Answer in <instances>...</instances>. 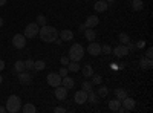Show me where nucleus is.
I'll list each match as a JSON object with an SVG mask.
<instances>
[{
    "instance_id": "cd10ccee",
    "label": "nucleus",
    "mask_w": 153,
    "mask_h": 113,
    "mask_svg": "<svg viewBox=\"0 0 153 113\" xmlns=\"http://www.w3.org/2000/svg\"><path fill=\"white\" fill-rule=\"evenodd\" d=\"M81 89H83V90H86V92H91V90L94 89V83H92V81H83Z\"/></svg>"
},
{
    "instance_id": "39448f33",
    "label": "nucleus",
    "mask_w": 153,
    "mask_h": 113,
    "mask_svg": "<svg viewBox=\"0 0 153 113\" xmlns=\"http://www.w3.org/2000/svg\"><path fill=\"white\" fill-rule=\"evenodd\" d=\"M12 46H14L16 49H23L25 46H26V37H25L23 34H16L14 37H12Z\"/></svg>"
},
{
    "instance_id": "79ce46f5",
    "label": "nucleus",
    "mask_w": 153,
    "mask_h": 113,
    "mask_svg": "<svg viewBox=\"0 0 153 113\" xmlns=\"http://www.w3.org/2000/svg\"><path fill=\"white\" fill-rule=\"evenodd\" d=\"M6 112V107H3V106H0V113H5Z\"/></svg>"
},
{
    "instance_id": "e433bc0d",
    "label": "nucleus",
    "mask_w": 153,
    "mask_h": 113,
    "mask_svg": "<svg viewBox=\"0 0 153 113\" xmlns=\"http://www.w3.org/2000/svg\"><path fill=\"white\" fill-rule=\"evenodd\" d=\"M54 112H55V113H66L68 110H66L65 107H55V109H54Z\"/></svg>"
},
{
    "instance_id": "7c9ffc66",
    "label": "nucleus",
    "mask_w": 153,
    "mask_h": 113,
    "mask_svg": "<svg viewBox=\"0 0 153 113\" xmlns=\"http://www.w3.org/2000/svg\"><path fill=\"white\" fill-rule=\"evenodd\" d=\"M46 21H48V20H46V17H45L43 14H38V16H37V21H35V23L38 24V26H45V24H48Z\"/></svg>"
},
{
    "instance_id": "1a4fd4ad",
    "label": "nucleus",
    "mask_w": 153,
    "mask_h": 113,
    "mask_svg": "<svg viewBox=\"0 0 153 113\" xmlns=\"http://www.w3.org/2000/svg\"><path fill=\"white\" fill-rule=\"evenodd\" d=\"M87 52L91 55H94V57L100 55L101 54V44H98L97 41H91V44L87 46Z\"/></svg>"
},
{
    "instance_id": "a878e982",
    "label": "nucleus",
    "mask_w": 153,
    "mask_h": 113,
    "mask_svg": "<svg viewBox=\"0 0 153 113\" xmlns=\"http://www.w3.org/2000/svg\"><path fill=\"white\" fill-rule=\"evenodd\" d=\"M46 67V63L43 61V60H38V61H34V70H37V72H40V70H43Z\"/></svg>"
},
{
    "instance_id": "473e14b6",
    "label": "nucleus",
    "mask_w": 153,
    "mask_h": 113,
    "mask_svg": "<svg viewBox=\"0 0 153 113\" xmlns=\"http://www.w3.org/2000/svg\"><path fill=\"white\" fill-rule=\"evenodd\" d=\"M101 54H106V55L112 54V47L109 44H101Z\"/></svg>"
},
{
    "instance_id": "bb28decb",
    "label": "nucleus",
    "mask_w": 153,
    "mask_h": 113,
    "mask_svg": "<svg viewBox=\"0 0 153 113\" xmlns=\"http://www.w3.org/2000/svg\"><path fill=\"white\" fill-rule=\"evenodd\" d=\"M118 40H120V43L121 44H127L130 41V38H129V35H127L126 32H121L120 35H118Z\"/></svg>"
},
{
    "instance_id": "f257e3e1",
    "label": "nucleus",
    "mask_w": 153,
    "mask_h": 113,
    "mask_svg": "<svg viewBox=\"0 0 153 113\" xmlns=\"http://www.w3.org/2000/svg\"><path fill=\"white\" fill-rule=\"evenodd\" d=\"M38 35H40L42 41H45V43H54V41L58 38V31H57L54 26L45 24V26H40Z\"/></svg>"
},
{
    "instance_id": "5701e85b",
    "label": "nucleus",
    "mask_w": 153,
    "mask_h": 113,
    "mask_svg": "<svg viewBox=\"0 0 153 113\" xmlns=\"http://www.w3.org/2000/svg\"><path fill=\"white\" fill-rule=\"evenodd\" d=\"M115 96H117V98L120 99V101H123L124 98L129 96V93H127V90H126V89H117V90H115Z\"/></svg>"
},
{
    "instance_id": "2eb2a0df",
    "label": "nucleus",
    "mask_w": 153,
    "mask_h": 113,
    "mask_svg": "<svg viewBox=\"0 0 153 113\" xmlns=\"http://www.w3.org/2000/svg\"><path fill=\"white\" fill-rule=\"evenodd\" d=\"M60 38H61V41H71V40H74V32L71 29H63L60 32Z\"/></svg>"
},
{
    "instance_id": "4c0bfd02",
    "label": "nucleus",
    "mask_w": 153,
    "mask_h": 113,
    "mask_svg": "<svg viewBox=\"0 0 153 113\" xmlns=\"http://www.w3.org/2000/svg\"><path fill=\"white\" fill-rule=\"evenodd\" d=\"M146 57H147V58H152V57H153V49H152V47H149L147 51H146Z\"/></svg>"
},
{
    "instance_id": "2f4dec72",
    "label": "nucleus",
    "mask_w": 153,
    "mask_h": 113,
    "mask_svg": "<svg viewBox=\"0 0 153 113\" xmlns=\"http://www.w3.org/2000/svg\"><path fill=\"white\" fill-rule=\"evenodd\" d=\"M91 78H92V83H94L95 86H100L101 83H103V78H101V75H95V73H94Z\"/></svg>"
},
{
    "instance_id": "0eeeda50",
    "label": "nucleus",
    "mask_w": 153,
    "mask_h": 113,
    "mask_svg": "<svg viewBox=\"0 0 153 113\" xmlns=\"http://www.w3.org/2000/svg\"><path fill=\"white\" fill-rule=\"evenodd\" d=\"M74 99H75V103L78 104V106H83L84 103H87V92L86 90H76L75 95H74Z\"/></svg>"
},
{
    "instance_id": "a211bd4d",
    "label": "nucleus",
    "mask_w": 153,
    "mask_h": 113,
    "mask_svg": "<svg viewBox=\"0 0 153 113\" xmlns=\"http://www.w3.org/2000/svg\"><path fill=\"white\" fill-rule=\"evenodd\" d=\"M152 66H153L152 58L144 57V58H141V61H139V67H141L143 70H149V69H152Z\"/></svg>"
},
{
    "instance_id": "49530a36",
    "label": "nucleus",
    "mask_w": 153,
    "mask_h": 113,
    "mask_svg": "<svg viewBox=\"0 0 153 113\" xmlns=\"http://www.w3.org/2000/svg\"><path fill=\"white\" fill-rule=\"evenodd\" d=\"M3 83V77H2V75H0V84H2Z\"/></svg>"
},
{
    "instance_id": "6ab92c4d",
    "label": "nucleus",
    "mask_w": 153,
    "mask_h": 113,
    "mask_svg": "<svg viewBox=\"0 0 153 113\" xmlns=\"http://www.w3.org/2000/svg\"><path fill=\"white\" fill-rule=\"evenodd\" d=\"M22 112L23 113H35L37 112V107L34 104H31V103H26L25 106H22Z\"/></svg>"
},
{
    "instance_id": "393cba45",
    "label": "nucleus",
    "mask_w": 153,
    "mask_h": 113,
    "mask_svg": "<svg viewBox=\"0 0 153 113\" xmlns=\"http://www.w3.org/2000/svg\"><path fill=\"white\" fill-rule=\"evenodd\" d=\"M81 67H80V64H78V61H69V64H68V70H71V72H78Z\"/></svg>"
},
{
    "instance_id": "9d476101",
    "label": "nucleus",
    "mask_w": 153,
    "mask_h": 113,
    "mask_svg": "<svg viewBox=\"0 0 153 113\" xmlns=\"http://www.w3.org/2000/svg\"><path fill=\"white\" fill-rule=\"evenodd\" d=\"M19 81H20V84H23V86H28V84H31L32 83V77H31V73H28V72H19Z\"/></svg>"
},
{
    "instance_id": "c9c22d12",
    "label": "nucleus",
    "mask_w": 153,
    "mask_h": 113,
    "mask_svg": "<svg viewBox=\"0 0 153 113\" xmlns=\"http://www.w3.org/2000/svg\"><path fill=\"white\" fill-rule=\"evenodd\" d=\"M69 61H71V60H69V57H63V58L60 60V63H61L63 66H68V64H69Z\"/></svg>"
},
{
    "instance_id": "b1692460",
    "label": "nucleus",
    "mask_w": 153,
    "mask_h": 113,
    "mask_svg": "<svg viewBox=\"0 0 153 113\" xmlns=\"http://www.w3.org/2000/svg\"><path fill=\"white\" fill-rule=\"evenodd\" d=\"M98 98H100V96H98V95H97V93H95L94 90L87 92V101H89V103H92V104H97V103H98Z\"/></svg>"
},
{
    "instance_id": "ea45409f",
    "label": "nucleus",
    "mask_w": 153,
    "mask_h": 113,
    "mask_svg": "<svg viewBox=\"0 0 153 113\" xmlns=\"http://www.w3.org/2000/svg\"><path fill=\"white\" fill-rule=\"evenodd\" d=\"M84 29H86V24H84V23H83V24H80V26H78V31H80L81 34L84 32Z\"/></svg>"
},
{
    "instance_id": "412c9836",
    "label": "nucleus",
    "mask_w": 153,
    "mask_h": 113,
    "mask_svg": "<svg viewBox=\"0 0 153 113\" xmlns=\"http://www.w3.org/2000/svg\"><path fill=\"white\" fill-rule=\"evenodd\" d=\"M92 75H94V69H92L91 64L83 66V77H84V78H91Z\"/></svg>"
},
{
    "instance_id": "4468645a",
    "label": "nucleus",
    "mask_w": 153,
    "mask_h": 113,
    "mask_svg": "<svg viewBox=\"0 0 153 113\" xmlns=\"http://www.w3.org/2000/svg\"><path fill=\"white\" fill-rule=\"evenodd\" d=\"M61 86L63 87H66L68 90H71V89H74V86H75V81H74V78H71V77H63L61 78Z\"/></svg>"
},
{
    "instance_id": "f704fd0d",
    "label": "nucleus",
    "mask_w": 153,
    "mask_h": 113,
    "mask_svg": "<svg viewBox=\"0 0 153 113\" xmlns=\"http://www.w3.org/2000/svg\"><path fill=\"white\" fill-rule=\"evenodd\" d=\"M69 73V70H68V67H61L60 70H58V75L63 78V77H66V75Z\"/></svg>"
},
{
    "instance_id": "c756f323",
    "label": "nucleus",
    "mask_w": 153,
    "mask_h": 113,
    "mask_svg": "<svg viewBox=\"0 0 153 113\" xmlns=\"http://www.w3.org/2000/svg\"><path fill=\"white\" fill-rule=\"evenodd\" d=\"M107 93H109V89H107V87H104V86H101L100 89H98V93H97V95H98L100 98H106Z\"/></svg>"
},
{
    "instance_id": "72a5a7b5",
    "label": "nucleus",
    "mask_w": 153,
    "mask_h": 113,
    "mask_svg": "<svg viewBox=\"0 0 153 113\" xmlns=\"http://www.w3.org/2000/svg\"><path fill=\"white\" fill-rule=\"evenodd\" d=\"M25 70H34V61L32 60L25 61Z\"/></svg>"
},
{
    "instance_id": "de8ad7c7",
    "label": "nucleus",
    "mask_w": 153,
    "mask_h": 113,
    "mask_svg": "<svg viewBox=\"0 0 153 113\" xmlns=\"http://www.w3.org/2000/svg\"><path fill=\"white\" fill-rule=\"evenodd\" d=\"M106 2H107V3H112V2H115V0H106Z\"/></svg>"
},
{
    "instance_id": "f3484780",
    "label": "nucleus",
    "mask_w": 153,
    "mask_h": 113,
    "mask_svg": "<svg viewBox=\"0 0 153 113\" xmlns=\"http://www.w3.org/2000/svg\"><path fill=\"white\" fill-rule=\"evenodd\" d=\"M98 23H100V18H98L97 16H89V17L86 18V21H84L86 28H95Z\"/></svg>"
},
{
    "instance_id": "4be33fe9",
    "label": "nucleus",
    "mask_w": 153,
    "mask_h": 113,
    "mask_svg": "<svg viewBox=\"0 0 153 113\" xmlns=\"http://www.w3.org/2000/svg\"><path fill=\"white\" fill-rule=\"evenodd\" d=\"M132 9L133 11H143L144 9V2L143 0H132Z\"/></svg>"
},
{
    "instance_id": "37998d69",
    "label": "nucleus",
    "mask_w": 153,
    "mask_h": 113,
    "mask_svg": "<svg viewBox=\"0 0 153 113\" xmlns=\"http://www.w3.org/2000/svg\"><path fill=\"white\" fill-rule=\"evenodd\" d=\"M6 5V0H0V6H5Z\"/></svg>"
},
{
    "instance_id": "a19ab883",
    "label": "nucleus",
    "mask_w": 153,
    "mask_h": 113,
    "mask_svg": "<svg viewBox=\"0 0 153 113\" xmlns=\"http://www.w3.org/2000/svg\"><path fill=\"white\" fill-rule=\"evenodd\" d=\"M3 69H5V61H3L2 58H0V72H2Z\"/></svg>"
},
{
    "instance_id": "58836bf2",
    "label": "nucleus",
    "mask_w": 153,
    "mask_h": 113,
    "mask_svg": "<svg viewBox=\"0 0 153 113\" xmlns=\"http://www.w3.org/2000/svg\"><path fill=\"white\" fill-rule=\"evenodd\" d=\"M144 46H146V41H144V40H139V41L136 43V47H138V49H143Z\"/></svg>"
},
{
    "instance_id": "c03bdc74",
    "label": "nucleus",
    "mask_w": 153,
    "mask_h": 113,
    "mask_svg": "<svg viewBox=\"0 0 153 113\" xmlns=\"http://www.w3.org/2000/svg\"><path fill=\"white\" fill-rule=\"evenodd\" d=\"M54 43H57V44H61V43H63V41H61V38H57V40H55V41H54Z\"/></svg>"
},
{
    "instance_id": "ddd939ff",
    "label": "nucleus",
    "mask_w": 153,
    "mask_h": 113,
    "mask_svg": "<svg viewBox=\"0 0 153 113\" xmlns=\"http://www.w3.org/2000/svg\"><path fill=\"white\" fill-rule=\"evenodd\" d=\"M107 8H109V5H107L106 0H98V2H95V5H94L95 12H104V11H107Z\"/></svg>"
},
{
    "instance_id": "423d86ee",
    "label": "nucleus",
    "mask_w": 153,
    "mask_h": 113,
    "mask_svg": "<svg viewBox=\"0 0 153 113\" xmlns=\"http://www.w3.org/2000/svg\"><path fill=\"white\" fill-rule=\"evenodd\" d=\"M46 81H48V84L51 87H57V86L61 84V77H60L58 73H55V72H51L48 77H46Z\"/></svg>"
},
{
    "instance_id": "c85d7f7f",
    "label": "nucleus",
    "mask_w": 153,
    "mask_h": 113,
    "mask_svg": "<svg viewBox=\"0 0 153 113\" xmlns=\"http://www.w3.org/2000/svg\"><path fill=\"white\" fill-rule=\"evenodd\" d=\"M14 70H16V72H23V70H25V61H22V60L16 61V64H14Z\"/></svg>"
},
{
    "instance_id": "6e6552de",
    "label": "nucleus",
    "mask_w": 153,
    "mask_h": 113,
    "mask_svg": "<svg viewBox=\"0 0 153 113\" xmlns=\"http://www.w3.org/2000/svg\"><path fill=\"white\" fill-rule=\"evenodd\" d=\"M130 52V49L129 47H127L126 44H118L117 47H115L113 49V54L115 55H117V57H120V58H123V57H126L127 54H129Z\"/></svg>"
},
{
    "instance_id": "f8f14e48",
    "label": "nucleus",
    "mask_w": 153,
    "mask_h": 113,
    "mask_svg": "<svg viewBox=\"0 0 153 113\" xmlns=\"http://www.w3.org/2000/svg\"><path fill=\"white\" fill-rule=\"evenodd\" d=\"M135 104H136L135 99H133V98H129V96L124 98L123 101H121V106H123L127 112H129V110H133V109H135Z\"/></svg>"
},
{
    "instance_id": "dca6fc26",
    "label": "nucleus",
    "mask_w": 153,
    "mask_h": 113,
    "mask_svg": "<svg viewBox=\"0 0 153 113\" xmlns=\"http://www.w3.org/2000/svg\"><path fill=\"white\" fill-rule=\"evenodd\" d=\"M84 37H86L87 41H95V38H97L95 28H86L84 29Z\"/></svg>"
},
{
    "instance_id": "a18cd8bd",
    "label": "nucleus",
    "mask_w": 153,
    "mask_h": 113,
    "mask_svg": "<svg viewBox=\"0 0 153 113\" xmlns=\"http://www.w3.org/2000/svg\"><path fill=\"white\" fill-rule=\"evenodd\" d=\"M3 23H5V21H3V18H2V17H0V28H2V26H3Z\"/></svg>"
},
{
    "instance_id": "aec40b11",
    "label": "nucleus",
    "mask_w": 153,
    "mask_h": 113,
    "mask_svg": "<svg viewBox=\"0 0 153 113\" xmlns=\"http://www.w3.org/2000/svg\"><path fill=\"white\" fill-rule=\"evenodd\" d=\"M120 106H121V101H120L118 98L110 99V101H109V110H112V112H117Z\"/></svg>"
},
{
    "instance_id": "f03ea898",
    "label": "nucleus",
    "mask_w": 153,
    "mask_h": 113,
    "mask_svg": "<svg viewBox=\"0 0 153 113\" xmlns=\"http://www.w3.org/2000/svg\"><path fill=\"white\" fill-rule=\"evenodd\" d=\"M22 110V99L17 95H11L6 101V112L9 113H19Z\"/></svg>"
},
{
    "instance_id": "9b49d317",
    "label": "nucleus",
    "mask_w": 153,
    "mask_h": 113,
    "mask_svg": "<svg viewBox=\"0 0 153 113\" xmlns=\"http://www.w3.org/2000/svg\"><path fill=\"white\" fill-rule=\"evenodd\" d=\"M55 98L60 99V101H63V99H66L68 98V89L66 87H63L61 84L55 87Z\"/></svg>"
},
{
    "instance_id": "20e7f679",
    "label": "nucleus",
    "mask_w": 153,
    "mask_h": 113,
    "mask_svg": "<svg viewBox=\"0 0 153 113\" xmlns=\"http://www.w3.org/2000/svg\"><path fill=\"white\" fill-rule=\"evenodd\" d=\"M38 31H40V26H38L37 23H29L26 28L23 31V35L26 37V38H34V37L38 35Z\"/></svg>"
},
{
    "instance_id": "09e8293b",
    "label": "nucleus",
    "mask_w": 153,
    "mask_h": 113,
    "mask_svg": "<svg viewBox=\"0 0 153 113\" xmlns=\"http://www.w3.org/2000/svg\"><path fill=\"white\" fill-rule=\"evenodd\" d=\"M0 47H2V44H0Z\"/></svg>"
},
{
    "instance_id": "7ed1b4c3",
    "label": "nucleus",
    "mask_w": 153,
    "mask_h": 113,
    "mask_svg": "<svg viewBox=\"0 0 153 113\" xmlns=\"http://www.w3.org/2000/svg\"><path fill=\"white\" fill-rule=\"evenodd\" d=\"M83 55H84V47L80 43H74L69 49V60L80 61V60H83Z\"/></svg>"
}]
</instances>
